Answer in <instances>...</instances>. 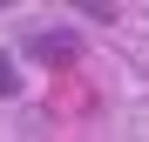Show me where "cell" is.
Returning a JSON list of instances; mask_svg holds the SVG:
<instances>
[{"mask_svg":"<svg viewBox=\"0 0 149 142\" xmlns=\"http://www.w3.org/2000/svg\"><path fill=\"white\" fill-rule=\"evenodd\" d=\"M7 95H20V68H14L7 54H0V102H7Z\"/></svg>","mask_w":149,"mask_h":142,"instance_id":"obj_2","label":"cell"},{"mask_svg":"<svg viewBox=\"0 0 149 142\" xmlns=\"http://www.w3.org/2000/svg\"><path fill=\"white\" fill-rule=\"evenodd\" d=\"M27 54H41L47 68H68L74 54H81V34L74 27H41V34H27Z\"/></svg>","mask_w":149,"mask_h":142,"instance_id":"obj_1","label":"cell"}]
</instances>
